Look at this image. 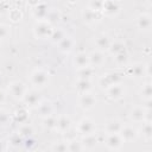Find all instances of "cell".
<instances>
[{
	"instance_id": "26",
	"label": "cell",
	"mask_w": 152,
	"mask_h": 152,
	"mask_svg": "<svg viewBox=\"0 0 152 152\" xmlns=\"http://www.w3.org/2000/svg\"><path fill=\"white\" fill-rule=\"evenodd\" d=\"M76 87H77L78 91H81V93H88L91 89V82L89 80H78Z\"/></svg>"
},
{
	"instance_id": "3",
	"label": "cell",
	"mask_w": 152,
	"mask_h": 152,
	"mask_svg": "<svg viewBox=\"0 0 152 152\" xmlns=\"http://www.w3.org/2000/svg\"><path fill=\"white\" fill-rule=\"evenodd\" d=\"M25 104L30 108H34V107H38L39 103L42 102V97H40V94L38 90L36 89H32V90H26L24 97H23Z\"/></svg>"
},
{
	"instance_id": "15",
	"label": "cell",
	"mask_w": 152,
	"mask_h": 152,
	"mask_svg": "<svg viewBox=\"0 0 152 152\" xmlns=\"http://www.w3.org/2000/svg\"><path fill=\"white\" fill-rule=\"evenodd\" d=\"M104 62V55L102 51H94L89 55V64L91 66H101Z\"/></svg>"
},
{
	"instance_id": "23",
	"label": "cell",
	"mask_w": 152,
	"mask_h": 152,
	"mask_svg": "<svg viewBox=\"0 0 152 152\" xmlns=\"http://www.w3.org/2000/svg\"><path fill=\"white\" fill-rule=\"evenodd\" d=\"M77 74H78V80H89L94 74V66L88 65L86 68H81L78 69Z\"/></svg>"
},
{
	"instance_id": "45",
	"label": "cell",
	"mask_w": 152,
	"mask_h": 152,
	"mask_svg": "<svg viewBox=\"0 0 152 152\" xmlns=\"http://www.w3.org/2000/svg\"><path fill=\"white\" fill-rule=\"evenodd\" d=\"M68 1H69V2H70V4H74V2H76V1H77V0H68Z\"/></svg>"
},
{
	"instance_id": "39",
	"label": "cell",
	"mask_w": 152,
	"mask_h": 152,
	"mask_svg": "<svg viewBox=\"0 0 152 152\" xmlns=\"http://www.w3.org/2000/svg\"><path fill=\"white\" fill-rule=\"evenodd\" d=\"M102 4L103 2H99V0H93L90 4V10L93 11H99L102 8Z\"/></svg>"
},
{
	"instance_id": "12",
	"label": "cell",
	"mask_w": 152,
	"mask_h": 152,
	"mask_svg": "<svg viewBox=\"0 0 152 152\" xmlns=\"http://www.w3.org/2000/svg\"><path fill=\"white\" fill-rule=\"evenodd\" d=\"M137 25L140 30H144V31H147L151 28V25H152V20H151V15L147 14V13H142L138 17L137 19Z\"/></svg>"
},
{
	"instance_id": "43",
	"label": "cell",
	"mask_w": 152,
	"mask_h": 152,
	"mask_svg": "<svg viewBox=\"0 0 152 152\" xmlns=\"http://www.w3.org/2000/svg\"><path fill=\"white\" fill-rule=\"evenodd\" d=\"M5 100H6V93H5L2 89H0V104L4 103Z\"/></svg>"
},
{
	"instance_id": "37",
	"label": "cell",
	"mask_w": 152,
	"mask_h": 152,
	"mask_svg": "<svg viewBox=\"0 0 152 152\" xmlns=\"http://www.w3.org/2000/svg\"><path fill=\"white\" fill-rule=\"evenodd\" d=\"M21 17H23V14H21V12H20L19 10L14 8V10H11V11H10V18H11L13 21H18V20H20Z\"/></svg>"
},
{
	"instance_id": "20",
	"label": "cell",
	"mask_w": 152,
	"mask_h": 152,
	"mask_svg": "<svg viewBox=\"0 0 152 152\" xmlns=\"http://www.w3.org/2000/svg\"><path fill=\"white\" fill-rule=\"evenodd\" d=\"M37 108H38V113H39V115L42 118H46V116L52 114V104H51V102H48V101L40 102Z\"/></svg>"
},
{
	"instance_id": "8",
	"label": "cell",
	"mask_w": 152,
	"mask_h": 152,
	"mask_svg": "<svg viewBox=\"0 0 152 152\" xmlns=\"http://www.w3.org/2000/svg\"><path fill=\"white\" fill-rule=\"evenodd\" d=\"M124 139L121 138L120 133H108L106 139V146L109 150H119L124 145Z\"/></svg>"
},
{
	"instance_id": "11",
	"label": "cell",
	"mask_w": 152,
	"mask_h": 152,
	"mask_svg": "<svg viewBox=\"0 0 152 152\" xmlns=\"http://www.w3.org/2000/svg\"><path fill=\"white\" fill-rule=\"evenodd\" d=\"M71 126V120L69 116L66 115H61L59 118H57V122H56V129H58L61 133L68 132L69 128Z\"/></svg>"
},
{
	"instance_id": "36",
	"label": "cell",
	"mask_w": 152,
	"mask_h": 152,
	"mask_svg": "<svg viewBox=\"0 0 152 152\" xmlns=\"http://www.w3.org/2000/svg\"><path fill=\"white\" fill-rule=\"evenodd\" d=\"M59 19V13L57 11H49L48 12V15L45 18L46 21H49L51 24V21H57Z\"/></svg>"
},
{
	"instance_id": "1",
	"label": "cell",
	"mask_w": 152,
	"mask_h": 152,
	"mask_svg": "<svg viewBox=\"0 0 152 152\" xmlns=\"http://www.w3.org/2000/svg\"><path fill=\"white\" fill-rule=\"evenodd\" d=\"M53 28L51 27V24L46 20H38L37 24L34 25L33 32L34 36L39 39H48L51 37Z\"/></svg>"
},
{
	"instance_id": "19",
	"label": "cell",
	"mask_w": 152,
	"mask_h": 152,
	"mask_svg": "<svg viewBox=\"0 0 152 152\" xmlns=\"http://www.w3.org/2000/svg\"><path fill=\"white\" fill-rule=\"evenodd\" d=\"M122 127V124L118 119H110L106 124V131L108 133H119Z\"/></svg>"
},
{
	"instance_id": "10",
	"label": "cell",
	"mask_w": 152,
	"mask_h": 152,
	"mask_svg": "<svg viewBox=\"0 0 152 152\" xmlns=\"http://www.w3.org/2000/svg\"><path fill=\"white\" fill-rule=\"evenodd\" d=\"M8 88H10L11 95H12L14 99H17V100L23 99L24 95H25V93H26V87H25V84H24L23 82H20V81H14V82H12Z\"/></svg>"
},
{
	"instance_id": "29",
	"label": "cell",
	"mask_w": 152,
	"mask_h": 152,
	"mask_svg": "<svg viewBox=\"0 0 152 152\" xmlns=\"http://www.w3.org/2000/svg\"><path fill=\"white\" fill-rule=\"evenodd\" d=\"M56 122H57V118H55L52 115H49V116L44 118V127H46L49 129L56 128Z\"/></svg>"
},
{
	"instance_id": "44",
	"label": "cell",
	"mask_w": 152,
	"mask_h": 152,
	"mask_svg": "<svg viewBox=\"0 0 152 152\" xmlns=\"http://www.w3.org/2000/svg\"><path fill=\"white\" fill-rule=\"evenodd\" d=\"M27 4L32 7H36L38 4H39V0H27Z\"/></svg>"
},
{
	"instance_id": "32",
	"label": "cell",
	"mask_w": 152,
	"mask_h": 152,
	"mask_svg": "<svg viewBox=\"0 0 152 152\" xmlns=\"http://www.w3.org/2000/svg\"><path fill=\"white\" fill-rule=\"evenodd\" d=\"M19 133H20V135H24V137H30V135L33 133V127H32L30 124H24V125L20 127Z\"/></svg>"
},
{
	"instance_id": "27",
	"label": "cell",
	"mask_w": 152,
	"mask_h": 152,
	"mask_svg": "<svg viewBox=\"0 0 152 152\" xmlns=\"http://www.w3.org/2000/svg\"><path fill=\"white\" fill-rule=\"evenodd\" d=\"M142 135L150 140L152 138V126H151V121H142V128H141Z\"/></svg>"
},
{
	"instance_id": "46",
	"label": "cell",
	"mask_w": 152,
	"mask_h": 152,
	"mask_svg": "<svg viewBox=\"0 0 152 152\" xmlns=\"http://www.w3.org/2000/svg\"><path fill=\"white\" fill-rule=\"evenodd\" d=\"M0 150H2V146H1V142H0Z\"/></svg>"
},
{
	"instance_id": "42",
	"label": "cell",
	"mask_w": 152,
	"mask_h": 152,
	"mask_svg": "<svg viewBox=\"0 0 152 152\" xmlns=\"http://www.w3.org/2000/svg\"><path fill=\"white\" fill-rule=\"evenodd\" d=\"M8 8V5L6 1H1V6H0V13H4L5 11H7Z\"/></svg>"
},
{
	"instance_id": "28",
	"label": "cell",
	"mask_w": 152,
	"mask_h": 152,
	"mask_svg": "<svg viewBox=\"0 0 152 152\" xmlns=\"http://www.w3.org/2000/svg\"><path fill=\"white\" fill-rule=\"evenodd\" d=\"M129 74H132L135 77H140L145 74V66L142 64H135L134 66L129 68Z\"/></svg>"
},
{
	"instance_id": "35",
	"label": "cell",
	"mask_w": 152,
	"mask_h": 152,
	"mask_svg": "<svg viewBox=\"0 0 152 152\" xmlns=\"http://www.w3.org/2000/svg\"><path fill=\"white\" fill-rule=\"evenodd\" d=\"M51 150H52V151H61V152L68 151V144H66L65 141H58V142H56V144L51 147Z\"/></svg>"
},
{
	"instance_id": "22",
	"label": "cell",
	"mask_w": 152,
	"mask_h": 152,
	"mask_svg": "<svg viewBox=\"0 0 152 152\" xmlns=\"http://www.w3.org/2000/svg\"><path fill=\"white\" fill-rule=\"evenodd\" d=\"M58 48L63 52H69L74 48V40L70 37H64L63 39L58 42Z\"/></svg>"
},
{
	"instance_id": "25",
	"label": "cell",
	"mask_w": 152,
	"mask_h": 152,
	"mask_svg": "<svg viewBox=\"0 0 152 152\" xmlns=\"http://www.w3.org/2000/svg\"><path fill=\"white\" fill-rule=\"evenodd\" d=\"M128 59H129V57H128V53L126 52V50L114 55V61L118 65H125L128 62Z\"/></svg>"
},
{
	"instance_id": "24",
	"label": "cell",
	"mask_w": 152,
	"mask_h": 152,
	"mask_svg": "<svg viewBox=\"0 0 152 152\" xmlns=\"http://www.w3.org/2000/svg\"><path fill=\"white\" fill-rule=\"evenodd\" d=\"M108 50L110 51L112 55H116V53H119V52H121V51H125V44H124L121 40L112 42Z\"/></svg>"
},
{
	"instance_id": "18",
	"label": "cell",
	"mask_w": 152,
	"mask_h": 152,
	"mask_svg": "<svg viewBox=\"0 0 152 152\" xmlns=\"http://www.w3.org/2000/svg\"><path fill=\"white\" fill-rule=\"evenodd\" d=\"M145 114H146V109L141 108V107H135L132 112H131V119L135 122H142L145 121Z\"/></svg>"
},
{
	"instance_id": "7",
	"label": "cell",
	"mask_w": 152,
	"mask_h": 152,
	"mask_svg": "<svg viewBox=\"0 0 152 152\" xmlns=\"http://www.w3.org/2000/svg\"><path fill=\"white\" fill-rule=\"evenodd\" d=\"M95 104H96V97L91 93H89V91L88 93H82V95L78 99V106L82 109H84V110L91 109Z\"/></svg>"
},
{
	"instance_id": "21",
	"label": "cell",
	"mask_w": 152,
	"mask_h": 152,
	"mask_svg": "<svg viewBox=\"0 0 152 152\" xmlns=\"http://www.w3.org/2000/svg\"><path fill=\"white\" fill-rule=\"evenodd\" d=\"M81 142H82L84 150H86V148H87V150H93V148L96 146L97 139H96V135H95L94 133H91V134L84 135V138H83V140H82Z\"/></svg>"
},
{
	"instance_id": "14",
	"label": "cell",
	"mask_w": 152,
	"mask_h": 152,
	"mask_svg": "<svg viewBox=\"0 0 152 152\" xmlns=\"http://www.w3.org/2000/svg\"><path fill=\"white\" fill-rule=\"evenodd\" d=\"M110 43H112V40H110V38L107 34H100L95 39V45L97 46V49L100 51L108 50L109 46H110Z\"/></svg>"
},
{
	"instance_id": "13",
	"label": "cell",
	"mask_w": 152,
	"mask_h": 152,
	"mask_svg": "<svg viewBox=\"0 0 152 152\" xmlns=\"http://www.w3.org/2000/svg\"><path fill=\"white\" fill-rule=\"evenodd\" d=\"M72 62H74L75 68H77V69L86 68V66L90 65V64H89V55H87V53H84V52L77 53V55L74 57V61H72Z\"/></svg>"
},
{
	"instance_id": "38",
	"label": "cell",
	"mask_w": 152,
	"mask_h": 152,
	"mask_svg": "<svg viewBox=\"0 0 152 152\" xmlns=\"http://www.w3.org/2000/svg\"><path fill=\"white\" fill-rule=\"evenodd\" d=\"M10 33V27L4 25V24H0V39H4L8 36Z\"/></svg>"
},
{
	"instance_id": "33",
	"label": "cell",
	"mask_w": 152,
	"mask_h": 152,
	"mask_svg": "<svg viewBox=\"0 0 152 152\" xmlns=\"http://www.w3.org/2000/svg\"><path fill=\"white\" fill-rule=\"evenodd\" d=\"M82 150H84V147L81 141L72 140L68 144V151H82Z\"/></svg>"
},
{
	"instance_id": "9",
	"label": "cell",
	"mask_w": 152,
	"mask_h": 152,
	"mask_svg": "<svg viewBox=\"0 0 152 152\" xmlns=\"http://www.w3.org/2000/svg\"><path fill=\"white\" fill-rule=\"evenodd\" d=\"M120 81H121V75L120 74H118V72H108V74L103 75L100 78V86L102 88H106L107 89L112 84L120 83Z\"/></svg>"
},
{
	"instance_id": "31",
	"label": "cell",
	"mask_w": 152,
	"mask_h": 152,
	"mask_svg": "<svg viewBox=\"0 0 152 152\" xmlns=\"http://www.w3.org/2000/svg\"><path fill=\"white\" fill-rule=\"evenodd\" d=\"M151 95H152L151 83L147 82L145 86H142V89H141V96L147 101V100H151Z\"/></svg>"
},
{
	"instance_id": "5",
	"label": "cell",
	"mask_w": 152,
	"mask_h": 152,
	"mask_svg": "<svg viewBox=\"0 0 152 152\" xmlns=\"http://www.w3.org/2000/svg\"><path fill=\"white\" fill-rule=\"evenodd\" d=\"M119 133H120V135H121V138L124 139L125 142L134 141L138 138V134H139L138 133V129L135 127L131 126V125H126V126L122 125V127H121V129H120Z\"/></svg>"
},
{
	"instance_id": "4",
	"label": "cell",
	"mask_w": 152,
	"mask_h": 152,
	"mask_svg": "<svg viewBox=\"0 0 152 152\" xmlns=\"http://www.w3.org/2000/svg\"><path fill=\"white\" fill-rule=\"evenodd\" d=\"M95 129H96V125L89 118H83L77 124V132L81 133L82 135H88V134L95 133Z\"/></svg>"
},
{
	"instance_id": "16",
	"label": "cell",
	"mask_w": 152,
	"mask_h": 152,
	"mask_svg": "<svg viewBox=\"0 0 152 152\" xmlns=\"http://www.w3.org/2000/svg\"><path fill=\"white\" fill-rule=\"evenodd\" d=\"M101 10H103V12L106 14L112 15V14H114V13H116L119 11V5L113 0H107L106 2L102 4V8Z\"/></svg>"
},
{
	"instance_id": "40",
	"label": "cell",
	"mask_w": 152,
	"mask_h": 152,
	"mask_svg": "<svg viewBox=\"0 0 152 152\" xmlns=\"http://www.w3.org/2000/svg\"><path fill=\"white\" fill-rule=\"evenodd\" d=\"M8 120H10L8 114L5 113V112H1L0 113V125H6L8 122Z\"/></svg>"
},
{
	"instance_id": "34",
	"label": "cell",
	"mask_w": 152,
	"mask_h": 152,
	"mask_svg": "<svg viewBox=\"0 0 152 152\" xmlns=\"http://www.w3.org/2000/svg\"><path fill=\"white\" fill-rule=\"evenodd\" d=\"M65 36H64V32L62 31V30H53L52 31V34H51V39H52V42H59L61 39H63Z\"/></svg>"
},
{
	"instance_id": "2",
	"label": "cell",
	"mask_w": 152,
	"mask_h": 152,
	"mask_svg": "<svg viewBox=\"0 0 152 152\" xmlns=\"http://www.w3.org/2000/svg\"><path fill=\"white\" fill-rule=\"evenodd\" d=\"M50 81V75L44 69H36L31 74V83L38 88H44Z\"/></svg>"
},
{
	"instance_id": "17",
	"label": "cell",
	"mask_w": 152,
	"mask_h": 152,
	"mask_svg": "<svg viewBox=\"0 0 152 152\" xmlns=\"http://www.w3.org/2000/svg\"><path fill=\"white\" fill-rule=\"evenodd\" d=\"M48 12H49V10H48V6L45 4H38L34 7L33 14L38 20H45V18L48 15Z\"/></svg>"
},
{
	"instance_id": "30",
	"label": "cell",
	"mask_w": 152,
	"mask_h": 152,
	"mask_svg": "<svg viewBox=\"0 0 152 152\" xmlns=\"http://www.w3.org/2000/svg\"><path fill=\"white\" fill-rule=\"evenodd\" d=\"M83 18L87 23H91V21H95L96 19V11H93L90 8H88L87 11L83 12Z\"/></svg>"
},
{
	"instance_id": "41",
	"label": "cell",
	"mask_w": 152,
	"mask_h": 152,
	"mask_svg": "<svg viewBox=\"0 0 152 152\" xmlns=\"http://www.w3.org/2000/svg\"><path fill=\"white\" fill-rule=\"evenodd\" d=\"M20 138H19V134L18 135H15V137H13L12 139H11V144L12 145H14V146H17V145H20Z\"/></svg>"
},
{
	"instance_id": "6",
	"label": "cell",
	"mask_w": 152,
	"mask_h": 152,
	"mask_svg": "<svg viewBox=\"0 0 152 152\" xmlns=\"http://www.w3.org/2000/svg\"><path fill=\"white\" fill-rule=\"evenodd\" d=\"M107 96L110 99V100H120L125 96V88L121 83H115V84H112L107 88Z\"/></svg>"
}]
</instances>
